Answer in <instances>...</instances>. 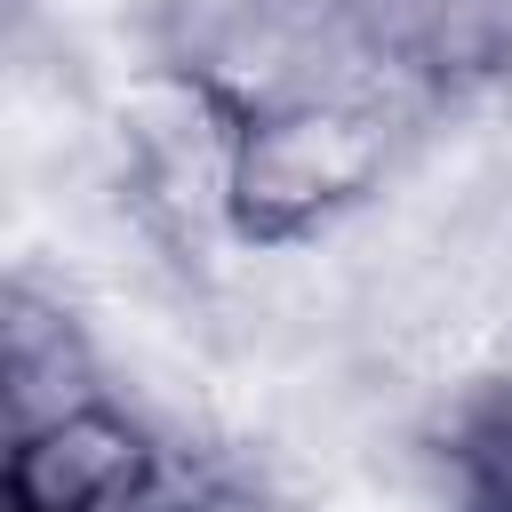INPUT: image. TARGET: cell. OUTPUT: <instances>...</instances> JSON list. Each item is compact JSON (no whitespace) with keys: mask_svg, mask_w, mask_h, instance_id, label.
Listing matches in <instances>:
<instances>
[{"mask_svg":"<svg viewBox=\"0 0 512 512\" xmlns=\"http://www.w3.org/2000/svg\"><path fill=\"white\" fill-rule=\"evenodd\" d=\"M392 104L384 96H288L240 120L232 160V232L296 240L360 208L392 176Z\"/></svg>","mask_w":512,"mask_h":512,"instance_id":"cell-1","label":"cell"},{"mask_svg":"<svg viewBox=\"0 0 512 512\" xmlns=\"http://www.w3.org/2000/svg\"><path fill=\"white\" fill-rule=\"evenodd\" d=\"M472 512H512V496H472Z\"/></svg>","mask_w":512,"mask_h":512,"instance_id":"cell-6","label":"cell"},{"mask_svg":"<svg viewBox=\"0 0 512 512\" xmlns=\"http://www.w3.org/2000/svg\"><path fill=\"white\" fill-rule=\"evenodd\" d=\"M448 456L456 472L472 480V496H512V376L504 384H480L448 432Z\"/></svg>","mask_w":512,"mask_h":512,"instance_id":"cell-5","label":"cell"},{"mask_svg":"<svg viewBox=\"0 0 512 512\" xmlns=\"http://www.w3.org/2000/svg\"><path fill=\"white\" fill-rule=\"evenodd\" d=\"M0 384H8V440L112 400L104 392V360L88 344V328L64 312V296L16 280L0 304Z\"/></svg>","mask_w":512,"mask_h":512,"instance_id":"cell-3","label":"cell"},{"mask_svg":"<svg viewBox=\"0 0 512 512\" xmlns=\"http://www.w3.org/2000/svg\"><path fill=\"white\" fill-rule=\"evenodd\" d=\"M120 512H288V496H280L264 472L232 464V456L160 448L152 472H144V488H136Z\"/></svg>","mask_w":512,"mask_h":512,"instance_id":"cell-4","label":"cell"},{"mask_svg":"<svg viewBox=\"0 0 512 512\" xmlns=\"http://www.w3.org/2000/svg\"><path fill=\"white\" fill-rule=\"evenodd\" d=\"M152 456L160 440L128 408L96 400L8 440V488H16V512H120L144 488Z\"/></svg>","mask_w":512,"mask_h":512,"instance_id":"cell-2","label":"cell"}]
</instances>
